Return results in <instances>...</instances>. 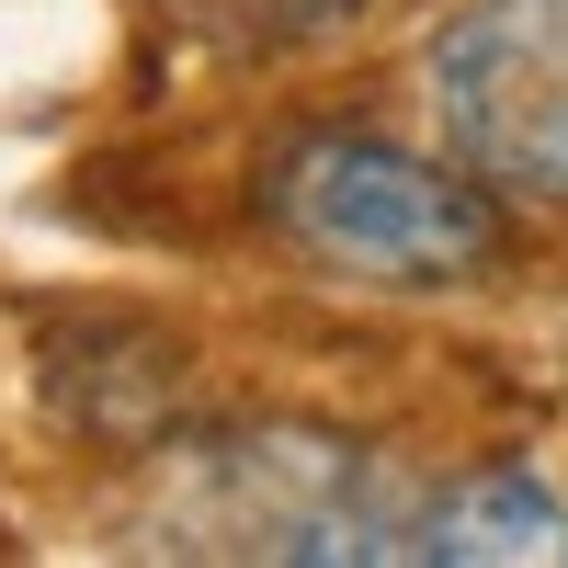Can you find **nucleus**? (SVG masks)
Wrapping results in <instances>:
<instances>
[{"label": "nucleus", "instance_id": "4", "mask_svg": "<svg viewBox=\"0 0 568 568\" xmlns=\"http://www.w3.org/2000/svg\"><path fill=\"white\" fill-rule=\"evenodd\" d=\"M409 557H568V500L524 466H478L409 511Z\"/></svg>", "mask_w": 568, "mask_h": 568}, {"label": "nucleus", "instance_id": "5", "mask_svg": "<svg viewBox=\"0 0 568 568\" xmlns=\"http://www.w3.org/2000/svg\"><path fill=\"white\" fill-rule=\"evenodd\" d=\"M205 12H227V23H318V12H342V0H205Z\"/></svg>", "mask_w": 568, "mask_h": 568}, {"label": "nucleus", "instance_id": "3", "mask_svg": "<svg viewBox=\"0 0 568 568\" xmlns=\"http://www.w3.org/2000/svg\"><path fill=\"white\" fill-rule=\"evenodd\" d=\"M420 80L444 149L478 182L568 205V0H466Z\"/></svg>", "mask_w": 568, "mask_h": 568}, {"label": "nucleus", "instance_id": "2", "mask_svg": "<svg viewBox=\"0 0 568 568\" xmlns=\"http://www.w3.org/2000/svg\"><path fill=\"white\" fill-rule=\"evenodd\" d=\"M409 511L387 455H364L342 433H216L171 455L160 524L194 557H409Z\"/></svg>", "mask_w": 568, "mask_h": 568}, {"label": "nucleus", "instance_id": "1", "mask_svg": "<svg viewBox=\"0 0 568 568\" xmlns=\"http://www.w3.org/2000/svg\"><path fill=\"white\" fill-rule=\"evenodd\" d=\"M273 227L296 240L318 273L353 284H398V296H433L466 284L500 251V205L466 160H420L398 136L364 125H318L273 160Z\"/></svg>", "mask_w": 568, "mask_h": 568}]
</instances>
